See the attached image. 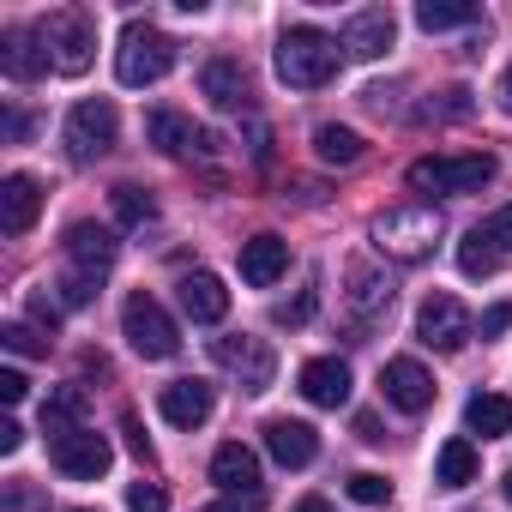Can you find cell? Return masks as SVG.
Masks as SVG:
<instances>
[{
	"instance_id": "cell-14",
	"label": "cell",
	"mask_w": 512,
	"mask_h": 512,
	"mask_svg": "<svg viewBox=\"0 0 512 512\" xmlns=\"http://www.w3.org/2000/svg\"><path fill=\"white\" fill-rule=\"evenodd\" d=\"M115 253H121L115 229H103V223H73L67 229V260H73L79 278H103L115 266Z\"/></svg>"
},
{
	"instance_id": "cell-35",
	"label": "cell",
	"mask_w": 512,
	"mask_h": 512,
	"mask_svg": "<svg viewBox=\"0 0 512 512\" xmlns=\"http://www.w3.org/2000/svg\"><path fill=\"white\" fill-rule=\"evenodd\" d=\"M169 500H163V488L157 482H133L127 488V512H163Z\"/></svg>"
},
{
	"instance_id": "cell-41",
	"label": "cell",
	"mask_w": 512,
	"mask_h": 512,
	"mask_svg": "<svg viewBox=\"0 0 512 512\" xmlns=\"http://www.w3.org/2000/svg\"><path fill=\"white\" fill-rule=\"evenodd\" d=\"M31 320H37L43 332H55V320H61V314H55V302H49V296H31Z\"/></svg>"
},
{
	"instance_id": "cell-15",
	"label": "cell",
	"mask_w": 512,
	"mask_h": 512,
	"mask_svg": "<svg viewBox=\"0 0 512 512\" xmlns=\"http://www.w3.org/2000/svg\"><path fill=\"white\" fill-rule=\"evenodd\" d=\"M157 410H163V422H175V428H205L211 410H217V392H211L205 380H175V386H163Z\"/></svg>"
},
{
	"instance_id": "cell-23",
	"label": "cell",
	"mask_w": 512,
	"mask_h": 512,
	"mask_svg": "<svg viewBox=\"0 0 512 512\" xmlns=\"http://www.w3.org/2000/svg\"><path fill=\"white\" fill-rule=\"evenodd\" d=\"M211 482L229 488V494H260V458H253L241 440H229V446L211 452Z\"/></svg>"
},
{
	"instance_id": "cell-13",
	"label": "cell",
	"mask_w": 512,
	"mask_h": 512,
	"mask_svg": "<svg viewBox=\"0 0 512 512\" xmlns=\"http://www.w3.org/2000/svg\"><path fill=\"white\" fill-rule=\"evenodd\" d=\"M49 67H55V55H49L43 31H7L0 37V73H7L13 85H37Z\"/></svg>"
},
{
	"instance_id": "cell-34",
	"label": "cell",
	"mask_w": 512,
	"mask_h": 512,
	"mask_svg": "<svg viewBox=\"0 0 512 512\" xmlns=\"http://www.w3.org/2000/svg\"><path fill=\"white\" fill-rule=\"evenodd\" d=\"M55 290H61V302H67V308H85V302L97 296V278H79V272H67Z\"/></svg>"
},
{
	"instance_id": "cell-47",
	"label": "cell",
	"mask_w": 512,
	"mask_h": 512,
	"mask_svg": "<svg viewBox=\"0 0 512 512\" xmlns=\"http://www.w3.org/2000/svg\"><path fill=\"white\" fill-rule=\"evenodd\" d=\"M296 512H332V506H326V500H302Z\"/></svg>"
},
{
	"instance_id": "cell-8",
	"label": "cell",
	"mask_w": 512,
	"mask_h": 512,
	"mask_svg": "<svg viewBox=\"0 0 512 512\" xmlns=\"http://www.w3.org/2000/svg\"><path fill=\"white\" fill-rule=\"evenodd\" d=\"M43 43H49V55H55L61 73H85L91 67V49H97V19L79 13V7H61V13H49Z\"/></svg>"
},
{
	"instance_id": "cell-4",
	"label": "cell",
	"mask_w": 512,
	"mask_h": 512,
	"mask_svg": "<svg viewBox=\"0 0 512 512\" xmlns=\"http://www.w3.org/2000/svg\"><path fill=\"white\" fill-rule=\"evenodd\" d=\"M488 181H494V157L488 151H458V157L410 163V187L416 193H482Z\"/></svg>"
},
{
	"instance_id": "cell-29",
	"label": "cell",
	"mask_w": 512,
	"mask_h": 512,
	"mask_svg": "<svg viewBox=\"0 0 512 512\" xmlns=\"http://www.w3.org/2000/svg\"><path fill=\"white\" fill-rule=\"evenodd\" d=\"M482 13L470 7V0H422L416 7V25L422 31H458V25H476Z\"/></svg>"
},
{
	"instance_id": "cell-5",
	"label": "cell",
	"mask_w": 512,
	"mask_h": 512,
	"mask_svg": "<svg viewBox=\"0 0 512 512\" xmlns=\"http://www.w3.org/2000/svg\"><path fill=\"white\" fill-rule=\"evenodd\" d=\"M121 338H127L145 362H169V356L181 350L175 320H169V314H163V302H157V296H145V290H133V296H127V308H121Z\"/></svg>"
},
{
	"instance_id": "cell-6",
	"label": "cell",
	"mask_w": 512,
	"mask_h": 512,
	"mask_svg": "<svg viewBox=\"0 0 512 512\" xmlns=\"http://www.w3.org/2000/svg\"><path fill=\"white\" fill-rule=\"evenodd\" d=\"M211 362H217L223 374H235L241 392H266L272 374H278L272 344H266V338H247V332H235V338H211Z\"/></svg>"
},
{
	"instance_id": "cell-22",
	"label": "cell",
	"mask_w": 512,
	"mask_h": 512,
	"mask_svg": "<svg viewBox=\"0 0 512 512\" xmlns=\"http://www.w3.org/2000/svg\"><path fill=\"white\" fill-rule=\"evenodd\" d=\"M37 211H43V187L31 175H7V181H0V229H7V235H25L37 223Z\"/></svg>"
},
{
	"instance_id": "cell-16",
	"label": "cell",
	"mask_w": 512,
	"mask_h": 512,
	"mask_svg": "<svg viewBox=\"0 0 512 512\" xmlns=\"http://www.w3.org/2000/svg\"><path fill=\"white\" fill-rule=\"evenodd\" d=\"M284 272H290V241L284 235H253V241H241V278L253 290H272Z\"/></svg>"
},
{
	"instance_id": "cell-38",
	"label": "cell",
	"mask_w": 512,
	"mask_h": 512,
	"mask_svg": "<svg viewBox=\"0 0 512 512\" xmlns=\"http://www.w3.org/2000/svg\"><path fill=\"white\" fill-rule=\"evenodd\" d=\"M25 392H31V380H25L19 368H0V398H7V404H25Z\"/></svg>"
},
{
	"instance_id": "cell-26",
	"label": "cell",
	"mask_w": 512,
	"mask_h": 512,
	"mask_svg": "<svg viewBox=\"0 0 512 512\" xmlns=\"http://www.w3.org/2000/svg\"><path fill=\"white\" fill-rule=\"evenodd\" d=\"M476 470H482V458H476L470 440H446L440 458H434V482L440 488H464V482H476Z\"/></svg>"
},
{
	"instance_id": "cell-3",
	"label": "cell",
	"mask_w": 512,
	"mask_h": 512,
	"mask_svg": "<svg viewBox=\"0 0 512 512\" xmlns=\"http://www.w3.org/2000/svg\"><path fill=\"white\" fill-rule=\"evenodd\" d=\"M169 67H175V37H163L157 25H127L121 31V49H115V79L121 85H157V79H169Z\"/></svg>"
},
{
	"instance_id": "cell-45",
	"label": "cell",
	"mask_w": 512,
	"mask_h": 512,
	"mask_svg": "<svg viewBox=\"0 0 512 512\" xmlns=\"http://www.w3.org/2000/svg\"><path fill=\"white\" fill-rule=\"evenodd\" d=\"M356 434H362V440H386V434H380V422H374V416H356Z\"/></svg>"
},
{
	"instance_id": "cell-1",
	"label": "cell",
	"mask_w": 512,
	"mask_h": 512,
	"mask_svg": "<svg viewBox=\"0 0 512 512\" xmlns=\"http://www.w3.org/2000/svg\"><path fill=\"white\" fill-rule=\"evenodd\" d=\"M332 73H338V43H332L326 31L290 25V31L278 37V79H284L290 91H320V85H332Z\"/></svg>"
},
{
	"instance_id": "cell-30",
	"label": "cell",
	"mask_w": 512,
	"mask_h": 512,
	"mask_svg": "<svg viewBox=\"0 0 512 512\" xmlns=\"http://www.w3.org/2000/svg\"><path fill=\"white\" fill-rule=\"evenodd\" d=\"M109 205H115V217H121L127 229H139V223L157 217V199H151V187H139V181H121V187L109 193Z\"/></svg>"
},
{
	"instance_id": "cell-2",
	"label": "cell",
	"mask_w": 512,
	"mask_h": 512,
	"mask_svg": "<svg viewBox=\"0 0 512 512\" xmlns=\"http://www.w3.org/2000/svg\"><path fill=\"white\" fill-rule=\"evenodd\" d=\"M368 235H374V247L386 253V260L416 266V260H428L434 241H440V211H434V205H398V211L374 217Z\"/></svg>"
},
{
	"instance_id": "cell-12",
	"label": "cell",
	"mask_w": 512,
	"mask_h": 512,
	"mask_svg": "<svg viewBox=\"0 0 512 512\" xmlns=\"http://www.w3.org/2000/svg\"><path fill=\"white\" fill-rule=\"evenodd\" d=\"M145 133H151V145H157V151H169V157H211V151H217V133L193 127V121H187V115H175V109H151Z\"/></svg>"
},
{
	"instance_id": "cell-17",
	"label": "cell",
	"mask_w": 512,
	"mask_h": 512,
	"mask_svg": "<svg viewBox=\"0 0 512 512\" xmlns=\"http://www.w3.org/2000/svg\"><path fill=\"white\" fill-rule=\"evenodd\" d=\"M266 446H272V458L290 464V470H308V464L320 458V434H314L308 422H296V416H272V422H266Z\"/></svg>"
},
{
	"instance_id": "cell-18",
	"label": "cell",
	"mask_w": 512,
	"mask_h": 512,
	"mask_svg": "<svg viewBox=\"0 0 512 512\" xmlns=\"http://www.w3.org/2000/svg\"><path fill=\"white\" fill-rule=\"evenodd\" d=\"M175 290H181V314H187L193 326H217V320L229 314V290H223V278H211V272H187Z\"/></svg>"
},
{
	"instance_id": "cell-7",
	"label": "cell",
	"mask_w": 512,
	"mask_h": 512,
	"mask_svg": "<svg viewBox=\"0 0 512 512\" xmlns=\"http://www.w3.org/2000/svg\"><path fill=\"white\" fill-rule=\"evenodd\" d=\"M115 133H121V115H115L109 97L79 103V109L67 115V151H73V163H97V157H109V151H115Z\"/></svg>"
},
{
	"instance_id": "cell-27",
	"label": "cell",
	"mask_w": 512,
	"mask_h": 512,
	"mask_svg": "<svg viewBox=\"0 0 512 512\" xmlns=\"http://www.w3.org/2000/svg\"><path fill=\"white\" fill-rule=\"evenodd\" d=\"M314 151H320V163H338V169H350V163H362V133H356V127H338V121H326V127H314Z\"/></svg>"
},
{
	"instance_id": "cell-9",
	"label": "cell",
	"mask_w": 512,
	"mask_h": 512,
	"mask_svg": "<svg viewBox=\"0 0 512 512\" xmlns=\"http://www.w3.org/2000/svg\"><path fill=\"white\" fill-rule=\"evenodd\" d=\"M470 332H476V320H470V308H464L458 296H428V302L416 308V338H422L428 350H464Z\"/></svg>"
},
{
	"instance_id": "cell-36",
	"label": "cell",
	"mask_w": 512,
	"mask_h": 512,
	"mask_svg": "<svg viewBox=\"0 0 512 512\" xmlns=\"http://www.w3.org/2000/svg\"><path fill=\"white\" fill-rule=\"evenodd\" d=\"M121 434H127V452H133V458H145V464H151V440H145V422H139V416H133V410H127V416H121Z\"/></svg>"
},
{
	"instance_id": "cell-43",
	"label": "cell",
	"mask_w": 512,
	"mask_h": 512,
	"mask_svg": "<svg viewBox=\"0 0 512 512\" xmlns=\"http://www.w3.org/2000/svg\"><path fill=\"white\" fill-rule=\"evenodd\" d=\"M0 127H7V139H31V115H19V109H7V121H0Z\"/></svg>"
},
{
	"instance_id": "cell-19",
	"label": "cell",
	"mask_w": 512,
	"mask_h": 512,
	"mask_svg": "<svg viewBox=\"0 0 512 512\" xmlns=\"http://www.w3.org/2000/svg\"><path fill=\"white\" fill-rule=\"evenodd\" d=\"M302 398L320 404V410L350 404V362H338V356H314V362L302 368Z\"/></svg>"
},
{
	"instance_id": "cell-48",
	"label": "cell",
	"mask_w": 512,
	"mask_h": 512,
	"mask_svg": "<svg viewBox=\"0 0 512 512\" xmlns=\"http://www.w3.org/2000/svg\"><path fill=\"white\" fill-rule=\"evenodd\" d=\"M500 488H506V500H512V470H506V482H500Z\"/></svg>"
},
{
	"instance_id": "cell-37",
	"label": "cell",
	"mask_w": 512,
	"mask_h": 512,
	"mask_svg": "<svg viewBox=\"0 0 512 512\" xmlns=\"http://www.w3.org/2000/svg\"><path fill=\"white\" fill-rule=\"evenodd\" d=\"M482 229L494 235V247H500V253H512V205H500V211H494Z\"/></svg>"
},
{
	"instance_id": "cell-11",
	"label": "cell",
	"mask_w": 512,
	"mask_h": 512,
	"mask_svg": "<svg viewBox=\"0 0 512 512\" xmlns=\"http://www.w3.org/2000/svg\"><path fill=\"white\" fill-rule=\"evenodd\" d=\"M380 392H386V404H398L404 416H422V410L434 404V374H428L416 356H392V362L380 368Z\"/></svg>"
},
{
	"instance_id": "cell-21",
	"label": "cell",
	"mask_w": 512,
	"mask_h": 512,
	"mask_svg": "<svg viewBox=\"0 0 512 512\" xmlns=\"http://www.w3.org/2000/svg\"><path fill=\"white\" fill-rule=\"evenodd\" d=\"M199 91H205V97H211L217 109H247V103H253L247 67H241V61H229V55L205 61V73H199Z\"/></svg>"
},
{
	"instance_id": "cell-42",
	"label": "cell",
	"mask_w": 512,
	"mask_h": 512,
	"mask_svg": "<svg viewBox=\"0 0 512 512\" xmlns=\"http://www.w3.org/2000/svg\"><path fill=\"white\" fill-rule=\"evenodd\" d=\"M260 506H266V494H235V500H223L211 512H260Z\"/></svg>"
},
{
	"instance_id": "cell-32",
	"label": "cell",
	"mask_w": 512,
	"mask_h": 512,
	"mask_svg": "<svg viewBox=\"0 0 512 512\" xmlns=\"http://www.w3.org/2000/svg\"><path fill=\"white\" fill-rule=\"evenodd\" d=\"M344 494L362 500V506H386V500H392V482H386L380 470H356V476L344 482Z\"/></svg>"
},
{
	"instance_id": "cell-44",
	"label": "cell",
	"mask_w": 512,
	"mask_h": 512,
	"mask_svg": "<svg viewBox=\"0 0 512 512\" xmlns=\"http://www.w3.org/2000/svg\"><path fill=\"white\" fill-rule=\"evenodd\" d=\"M19 446H25V428H19V422H0V452H7V458H13Z\"/></svg>"
},
{
	"instance_id": "cell-33",
	"label": "cell",
	"mask_w": 512,
	"mask_h": 512,
	"mask_svg": "<svg viewBox=\"0 0 512 512\" xmlns=\"http://www.w3.org/2000/svg\"><path fill=\"white\" fill-rule=\"evenodd\" d=\"M0 344H7L13 356H49V338H43L37 326H25V320H13V326H0Z\"/></svg>"
},
{
	"instance_id": "cell-46",
	"label": "cell",
	"mask_w": 512,
	"mask_h": 512,
	"mask_svg": "<svg viewBox=\"0 0 512 512\" xmlns=\"http://www.w3.org/2000/svg\"><path fill=\"white\" fill-rule=\"evenodd\" d=\"M500 103L512 109V67H506V79H500Z\"/></svg>"
},
{
	"instance_id": "cell-25",
	"label": "cell",
	"mask_w": 512,
	"mask_h": 512,
	"mask_svg": "<svg viewBox=\"0 0 512 512\" xmlns=\"http://www.w3.org/2000/svg\"><path fill=\"white\" fill-rule=\"evenodd\" d=\"M85 416H91V392H85V386H55V392L43 398V422H49V434L85 428Z\"/></svg>"
},
{
	"instance_id": "cell-31",
	"label": "cell",
	"mask_w": 512,
	"mask_h": 512,
	"mask_svg": "<svg viewBox=\"0 0 512 512\" xmlns=\"http://www.w3.org/2000/svg\"><path fill=\"white\" fill-rule=\"evenodd\" d=\"M350 284H356V296H350V302H356V314H362V320H374V314H386V308H392V284H386L380 272H356Z\"/></svg>"
},
{
	"instance_id": "cell-39",
	"label": "cell",
	"mask_w": 512,
	"mask_h": 512,
	"mask_svg": "<svg viewBox=\"0 0 512 512\" xmlns=\"http://www.w3.org/2000/svg\"><path fill=\"white\" fill-rule=\"evenodd\" d=\"M308 314H314V290H308V296H296V302H284V308H278V320H284V326H302V320H308Z\"/></svg>"
},
{
	"instance_id": "cell-40",
	"label": "cell",
	"mask_w": 512,
	"mask_h": 512,
	"mask_svg": "<svg viewBox=\"0 0 512 512\" xmlns=\"http://www.w3.org/2000/svg\"><path fill=\"white\" fill-rule=\"evenodd\" d=\"M506 326H512V302H500V308H488V314H482V338H500Z\"/></svg>"
},
{
	"instance_id": "cell-28",
	"label": "cell",
	"mask_w": 512,
	"mask_h": 512,
	"mask_svg": "<svg viewBox=\"0 0 512 512\" xmlns=\"http://www.w3.org/2000/svg\"><path fill=\"white\" fill-rule=\"evenodd\" d=\"M494 266H500V247H494V235L476 223V229L458 241V272H464V278H488Z\"/></svg>"
},
{
	"instance_id": "cell-10",
	"label": "cell",
	"mask_w": 512,
	"mask_h": 512,
	"mask_svg": "<svg viewBox=\"0 0 512 512\" xmlns=\"http://www.w3.org/2000/svg\"><path fill=\"white\" fill-rule=\"evenodd\" d=\"M49 458H55L61 476H73V482H97V476L109 470L115 446H109L103 434H91V428H67V434L49 440Z\"/></svg>"
},
{
	"instance_id": "cell-49",
	"label": "cell",
	"mask_w": 512,
	"mask_h": 512,
	"mask_svg": "<svg viewBox=\"0 0 512 512\" xmlns=\"http://www.w3.org/2000/svg\"><path fill=\"white\" fill-rule=\"evenodd\" d=\"M73 512H91V506H73Z\"/></svg>"
},
{
	"instance_id": "cell-24",
	"label": "cell",
	"mask_w": 512,
	"mask_h": 512,
	"mask_svg": "<svg viewBox=\"0 0 512 512\" xmlns=\"http://www.w3.org/2000/svg\"><path fill=\"white\" fill-rule=\"evenodd\" d=\"M464 428L482 434V440L512 434V398H500V392H476V398L464 404Z\"/></svg>"
},
{
	"instance_id": "cell-20",
	"label": "cell",
	"mask_w": 512,
	"mask_h": 512,
	"mask_svg": "<svg viewBox=\"0 0 512 512\" xmlns=\"http://www.w3.org/2000/svg\"><path fill=\"white\" fill-rule=\"evenodd\" d=\"M392 37H398V25H392L386 7H368V13H356V19L344 25V49H350L356 61H380V55L392 49Z\"/></svg>"
}]
</instances>
